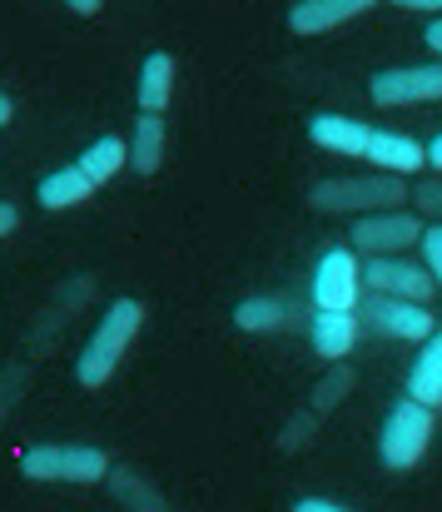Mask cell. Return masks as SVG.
<instances>
[{
    "label": "cell",
    "instance_id": "277c9868",
    "mask_svg": "<svg viewBox=\"0 0 442 512\" xmlns=\"http://www.w3.org/2000/svg\"><path fill=\"white\" fill-rule=\"evenodd\" d=\"M428 443H433V408L398 398L393 413L383 418V433H378V463L388 473H408V468L423 463Z\"/></svg>",
    "mask_w": 442,
    "mask_h": 512
},
{
    "label": "cell",
    "instance_id": "6da1fadb",
    "mask_svg": "<svg viewBox=\"0 0 442 512\" xmlns=\"http://www.w3.org/2000/svg\"><path fill=\"white\" fill-rule=\"evenodd\" d=\"M140 329H145V304H140V299H115V304L100 314L95 334L85 339L80 358H75V383H80L85 393L105 388V383L115 378L120 358L130 353V343L140 339Z\"/></svg>",
    "mask_w": 442,
    "mask_h": 512
},
{
    "label": "cell",
    "instance_id": "603a6c76",
    "mask_svg": "<svg viewBox=\"0 0 442 512\" xmlns=\"http://www.w3.org/2000/svg\"><path fill=\"white\" fill-rule=\"evenodd\" d=\"M20 229V204H10V199H0V239H10Z\"/></svg>",
    "mask_w": 442,
    "mask_h": 512
},
{
    "label": "cell",
    "instance_id": "7a4b0ae2",
    "mask_svg": "<svg viewBox=\"0 0 442 512\" xmlns=\"http://www.w3.org/2000/svg\"><path fill=\"white\" fill-rule=\"evenodd\" d=\"M403 199H408V184L398 174H333L308 189L313 214H353V219L403 209Z\"/></svg>",
    "mask_w": 442,
    "mask_h": 512
},
{
    "label": "cell",
    "instance_id": "5b68a950",
    "mask_svg": "<svg viewBox=\"0 0 442 512\" xmlns=\"http://www.w3.org/2000/svg\"><path fill=\"white\" fill-rule=\"evenodd\" d=\"M423 219L418 214H403V209H388V214H363L353 219L348 229V249L363 254V259H403L408 249L423 244Z\"/></svg>",
    "mask_w": 442,
    "mask_h": 512
},
{
    "label": "cell",
    "instance_id": "7c38bea8",
    "mask_svg": "<svg viewBox=\"0 0 442 512\" xmlns=\"http://www.w3.org/2000/svg\"><path fill=\"white\" fill-rule=\"evenodd\" d=\"M368 135L373 125L363 120H348V115H313L308 120V140L328 155H348V160H363L368 155Z\"/></svg>",
    "mask_w": 442,
    "mask_h": 512
},
{
    "label": "cell",
    "instance_id": "ffe728a7",
    "mask_svg": "<svg viewBox=\"0 0 442 512\" xmlns=\"http://www.w3.org/2000/svg\"><path fill=\"white\" fill-rule=\"evenodd\" d=\"M105 488L115 493V503H120L125 512H169V503L149 488L135 468H120V463H115V468H110V478H105Z\"/></svg>",
    "mask_w": 442,
    "mask_h": 512
},
{
    "label": "cell",
    "instance_id": "52a82bcc",
    "mask_svg": "<svg viewBox=\"0 0 442 512\" xmlns=\"http://www.w3.org/2000/svg\"><path fill=\"white\" fill-rule=\"evenodd\" d=\"M358 254L353 249H328L313 264V309L323 314H353L358 309Z\"/></svg>",
    "mask_w": 442,
    "mask_h": 512
},
{
    "label": "cell",
    "instance_id": "d4e9b609",
    "mask_svg": "<svg viewBox=\"0 0 442 512\" xmlns=\"http://www.w3.org/2000/svg\"><path fill=\"white\" fill-rule=\"evenodd\" d=\"M423 40H428V50H433V60L442 65V15H433V25L423 30Z\"/></svg>",
    "mask_w": 442,
    "mask_h": 512
},
{
    "label": "cell",
    "instance_id": "e0dca14e",
    "mask_svg": "<svg viewBox=\"0 0 442 512\" xmlns=\"http://www.w3.org/2000/svg\"><path fill=\"white\" fill-rule=\"evenodd\" d=\"M174 55L169 50H149L145 65H140V110L145 115H164L169 100H174Z\"/></svg>",
    "mask_w": 442,
    "mask_h": 512
},
{
    "label": "cell",
    "instance_id": "8fae6325",
    "mask_svg": "<svg viewBox=\"0 0 442 512\" xmlns=\"http://www.w3.org/2000/svg\"><path fill=\"white\" fill-rule=\"evenodd\" d=\"M373 5L378 0H298L294 10H289V30L294 35H328V30L368 15Z\"/></svg>",
    "mask_w": 442,
    "mask_h": 512
},
{
    "label": "cell",
    "instance_id": "ba28073f",
    "mask_svg": "<svg viewBox=\"0 0 442 512\" xmlns=\"http://www.w3.org/2000/svg\"><path fill=\"white\" fill-rule=\"evenodd\" d=\"M358 274H363L368 294H383V299H408V304H428V299L438 294L433 274H428L423 264H413V259H368V264H363Z\"/></svg>",
    "mask_w": 442,
    "mask_h": 512
},
{
    "label": "cell",
    "instance_id": "cb8c5ba5",
    "mask_svg": "<svg viewBox=\"0 0 442 512\" xmlns=\"http://www.w3.org/2000/svg\"><path fill=\"white\" fill-rule=\"evenodd\" d=\"M294 512H353V508H343V503H333V498H298Z\"/></svg>",
    "mask_w": 442,
    "mask_h": 512
},
{
    "label": "cell",
    "instance_id": "4fadbf2b",
    "mask_svg": "<svg viewBox=\"0 0 442 512\" xmlns=\"http://www.w3.org/2000/svg\"><path fill=\"white\" fill-rule=\"evenodd\" d=\"M308 339H313V353L323 363H343L353 353V343H358V314H323V309H313Z\"/></svg>",
    "mask_w": 442,
    "mask_h": 512
},
{
    "label": "cell",
    "instance_id": "d6986e66",
    "mask_svg": "<svg viewBox=\"0 0 442 512\" xmlns=\"http://www.w3.org/2000/svg\"><path fill=\"white\" fill-rule=\"evenodd\" d=\"M125 145H130V170L145 174V179L159 174V165H164V115H140L135 135Z\"/></svg>",
    "mask_w": 442,
    "mask_h": 512
},
{
    "label": "cell",
    "instance_id": "9c48e42d",
    "mask_svg": "<svg viewBox=\"0 0 442 512\" xmlns=\"http://www.w3.org/2000/svg\"><path fill=\"white\" fill-rule=\"evenodd\" d=\"M363 314H368L383 334H393V339H403V343H428L433 334H438V319L428 314V304H408V299H383V294H368Z\"/></svg>",
    "mask_w": 442,
    "mask_h": 512
},
{
    "label": "cell",
    "instance_id": "8992f818",
    "mask_svg": "<svg viewBox=\"0 0 442 512\" xmlns=\"http://www.w3.org/2000/svg\"><path fill=\"white\" fill-rule=\"evenodd\" d=\"M368 100L378 110H398V105H433L442 100V65H403V70H378L368 80Z\"/></svg>",
    "mask_w": 442,
    "mask_h": 512
},
{
    "label": "cell",
    "instance_id": "3957f363",
    "mask_svg": "<svg viewBox=\"0 0 442 512\" xmlns=\"http://www.w3.org/2000/svg\"><path fill=\"white\" fill-rule=\"evenodd\" d=\"M115 458L90 443H35L20 453V478L30 483H75V488H100L110 478Z\"/></svg>",
    "mask_w": 442,
    "mask_h": 512
},
{
    "label": "cell",
    "instance_id": "ac0fdd59",
    "mask_svg": "<svg viewBox=\"0 0 442 512\" xmlns=\"http://www.w3.org/2000/svg\"><path fill=\"white\" fill-rule=\"evenodd\" d=\"M75 165H80V170H85V179L100 189V184H110L120 170H130V145H125L120 135H100V140H95V145H90V150H85Z\"/></svg>",
    "mask_w": 442,
    "mask_h": 512
},
{
    "label": "cell",
    "instance_id": "83f0119b",
    "mask_svg": "<svg viewBox=\"0 0 442 512\" xmlns=\"http://www.w3.org/2000/svg\"><path fill=\"white\" fill-rule=\"evenodd\" d=\"M10 120H15V100H10V95H5V90H0V130H5V125H10Z\"/></svg>",
    "mask_w": 442,
    "mask_h": 512
},
{
    "label": "cell",
    "instance_id": "9a60e30c",
    "mask_svg": "<svg viewBox=\"0 0 442 512\" xmlns=\"http://www.w3.org/2000/svg\"><path fill=\"white\" fill-rule=\"evenodd\" d=\"M95 194V184L85 179L80 165H65V170H50L40 184H35V204L40 209H50V214H60V209H75V204H85Z\"/></svg>",
    "mask_w": 442,
    "mask_h": 512
},
{
    "label": "cell",
    "instance_id": "30bf717a",
    "mask_svg": "<svg viewBox=\"0 0 442 512\" xmlns=\"http://www.w3.org/2000/svg\"><path fill=\"white\" fill-rule=\"evenodd\" d=\"M368 165L378 174H398V179H408V174H418L428 165V150L413 140V135H398V130H373L368 135V155H363Z\"/></svg>",
    "mask_w": 442,
    "mask_h": 512
},
{
    "label": "cell",
    "instance_id": "4316f807",
    "mask_svg": "<svg viewBox=\"0 0 442 512\" xmlns=\"http://www.w3.org/2000/svg\"><path fill=\"white\" fill-rule=\"evenodd\" d=\"M65 5H70V10H75V15H85V20H90V15H100V10H105V0H65Z\"/></svg>",
    "mask_w": 442,
    "mask_h": 512
},
{
    "label": "cell",
    "instance_id": "f1b7e54d",
    "mask_svg": "<svg viewBox=\"0 0 442 512\" xmlns=\"http://www.w3.org/2000/svg\"><path fill=\"white\" fill-rule=\"evenodd\" d=\"M423 150H428V165H433V170L442 174V135L433 140V145H423Z\"/></svg>",
    "mask_w": 442,
    "mask_h": 512
},
{
    "label": "cell",
    "instance_id": "484cf974",
    "mask_svg": "<svg viewBox=\"0 0 442 512\" xmlns=\"http://www.w3.org/2000/svg\"><path fill=\"white\" fill-rule=\"evenodd\" d=\"M403 10H423V15H442V0H393Z\"/></svg>",
    "mask_w": 442,
    "mask_h": 512
},
{
    "label": "cell",
    "instance_id": "5bb4252c",
    "mask_svg": "<svg viewBox=\"0 0 442 512\" xmlns=\"http://www.w3.org/2000/svg\"><path fill=\"white\" fill-rule=\"evenodd\" d=\"M294 314L298 309L289 299H279V294H254V299L234 304V329H239V334H279V329L294 324Z\"/></svg>",
    "mask_w": 442,
    "mask_h": 512
},
{
    "label": "cell",
    "instance_id": "7402d4cb",
    "mask_svg": "<svg viewBox=\"0 0 442 512\" xmlns=\"http://www.w3.org/2000/svg\"><path fill=\"white\" fill-rule=\"evenodd\" d=\"M423 259H428L423 269L433 274V284L442 289V224H428V229H423Z\"/></svg>",
    "mask_w": 442,
    "mask_h": 512
},
{
    "label": "cell",
    "instance_id": "44dd1931",
    "mask_svg": "<svg viewBox=\"0 0 442 512\" xmlns=\"http://www.w3.org/2000/svg\"><path fill=\"white\" fill-rule=\"evenodd\" d=\"M408 199L418 204V214H423L428 224H442V179H423V184H413V189H408Z\"/></svg>",
    "mask_w": 442,
    "mask_h": 512
},
{
    "label": "cell",
    "instance_id": "2e32d148",
    "mask_svg": "<svg viewBox=\"0 0 442 512\" xmlns=\"http://www.w3.org/2000/svg\"><path fill=\"white\" fill-rule=\"evenodd\" d=\"M408 398L423 403V408H433V413L442 408V329L423 343V353L408 368Z\"/></svg>",
    "mask_w": 442,
    "mask_h": 512
}]
</instances>
